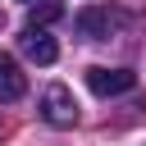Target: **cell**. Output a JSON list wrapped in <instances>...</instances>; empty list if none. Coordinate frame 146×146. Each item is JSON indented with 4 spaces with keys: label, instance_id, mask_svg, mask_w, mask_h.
<instances>
[{
    "label": "cell",
    "instance_id": "cell-3",
    "mask_svg": "<svg viewBox=\"0 0 146 146\" xmlns=\"http://www.w3.org/2000/svg\"><path fill=\"white\" fill-rule=\"evenodd\" d=\"M87 87L96 91V96H123V91H132L137 87V73L132 68H87Z\"/></svg>",
    "mask_w": 146,
    "mask_h": 146
},
{
    "label": "cell",
    "instance_id": "cell-5",
    "mask_svg": "<svg viewBox=\"0 0 146 146\" xmlns=\"http://www.w3.org/2000/svg\"><path fill=\"white\" fill-rule=\"evenodd\" d=\"M27 91V78L18 73V59L0 50V100H18Z\"/></svg>",
    "mask_w": 146,
    "mask_h": 146
},
{
    "label": "cell",
    "instance_id": "cell-7",
    "mask_svg": "<svg viewBox=\"0 0 146 146\" xmlns=\"http://www.w3.org/2000/svg\"><path fill=\"white\" fill-rule=\"evenodd\" d=\"M27 5H36V0H27Z\"/></svg>",
    "mask_w": 146,
    "mask_h": 146
},
{
    "label": "cell",
    "instance_id": "cell-4",
    "mask_svg": "<svg viewBox=\"0 0 146 146\" xmlns=\"http://www.w3.org/2000/svg\"><path fill=\"white\" fill-rule=\"evenodd\" d=\"M18 46H23V55L36 59V64H55V59H59V46H55V36H50L46 27H27V32L18 36Z\"/></svg>",
    "mask_w": 146,
    "mask_h": 146
},
{
    "label": "cell",
    "instance_id": "cell-2",
    "mask_svg": "<svg viewBox=\"0 0 146 146\" xmlns=\"http://www.w3.org/2000/svg\"><path fill=\"white\" fill-rule=\"evenodd\" d=\"M73 27H78L87 41H105V36L119 27V14H114L110 5H82V9L73 14Z\"/></svg>",
    "mask_w": 146,
    "mask_h": 146
},
{
    "label": "cell",
    "instance_id": "cell-6",
    "mask_svg": "<svg viewBox=\"0 0 146 146\" xmlns=\"http://www.w3.org/2000/svg\"><path fill=\"white\" fill-rule=\"evenodd\" d=\"M55 18H64V5H59V0H41V5H32V14H27V27H46V23H55Z\"/></svg>",
    "mask_w": 146,
    "mask_h": 146
},
{
    "label": "cell",
    "instance_id": "cell-1",
    "mask_svg": "<svg viewBox=\"0 0 146 146\" xmlns=\"http://www.w3.org/2000/svg\"><path fill=\"white\" fill-rule=\"evenodd\" d=\"M41 119H46V123H55V128L78 123V100H73V91H68V87H59V82H50V87L41 91Z\"/></svg>",
    "mask_w": 146,
    "mask_h": 146
}]
</instances>
